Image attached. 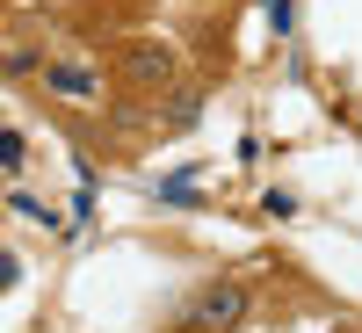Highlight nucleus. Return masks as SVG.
<instances>
[{
	"mask_svg": "<svg viewBox=\"0 0 362 333\" xmlns=\"http://www.w3.org/2000/svg\"><path fill=\"white\" fill-rule=\"evenodd\" d=\"M239 319H247V283H232V276H225V283H203L189 305H181L174 326H181V333H232Z\"/></svg>",
	"mask_w": 362,
	"mask_h": 333,
	"instance_id": "f257e3e1",
	"label": "nucleus"
},
{
	"mask_svg": "<svg viewBox=\"0 0 362 333\" xmlns=\"http://www.w3.org/2000/svg\"><path fill=\"white\" fill-rule=\"evenodd\" d=\"M124 80H131V87H145V95H153V87H167V80H174V44L138 37V44L124 51Z\"/></svg>",
	"mask_w": 362,
	"mask_h": 333,
	"instance_id": "f03ea898",
	"label": "nucleus"
},
{
	"mask_svg": "<svg viewBox=\"0 0 362 333\" xmlns=\"http://www.w3.org/2000/svg\"><path fill=\"white\" fill-rule=\"evenodd\" d=\"M44 87H51V95H66V102H95V95H102L95 66H80V58H51V66H44Z\"/></svg>",
	"mask_w": 362,
	"mask_h": 333,
	"instance_id": "7ed1b4c3",
	"label": "nucleus"
},
{
	"mask_svg": "<svg viewBox=\"0 0 362 333\" xmlns=\"http://www.w3.org/2000/svg\"><path fill=\"white\" fill-rule=\"evenodd\" d=\"M0 167H22V138L15 131H0Z\"/></svg>",
	"mask_w": 362,
	"mask_h": 333,
	"instance_id": "20e7f679",
	"label": "nucleus"
}]
</instances>
